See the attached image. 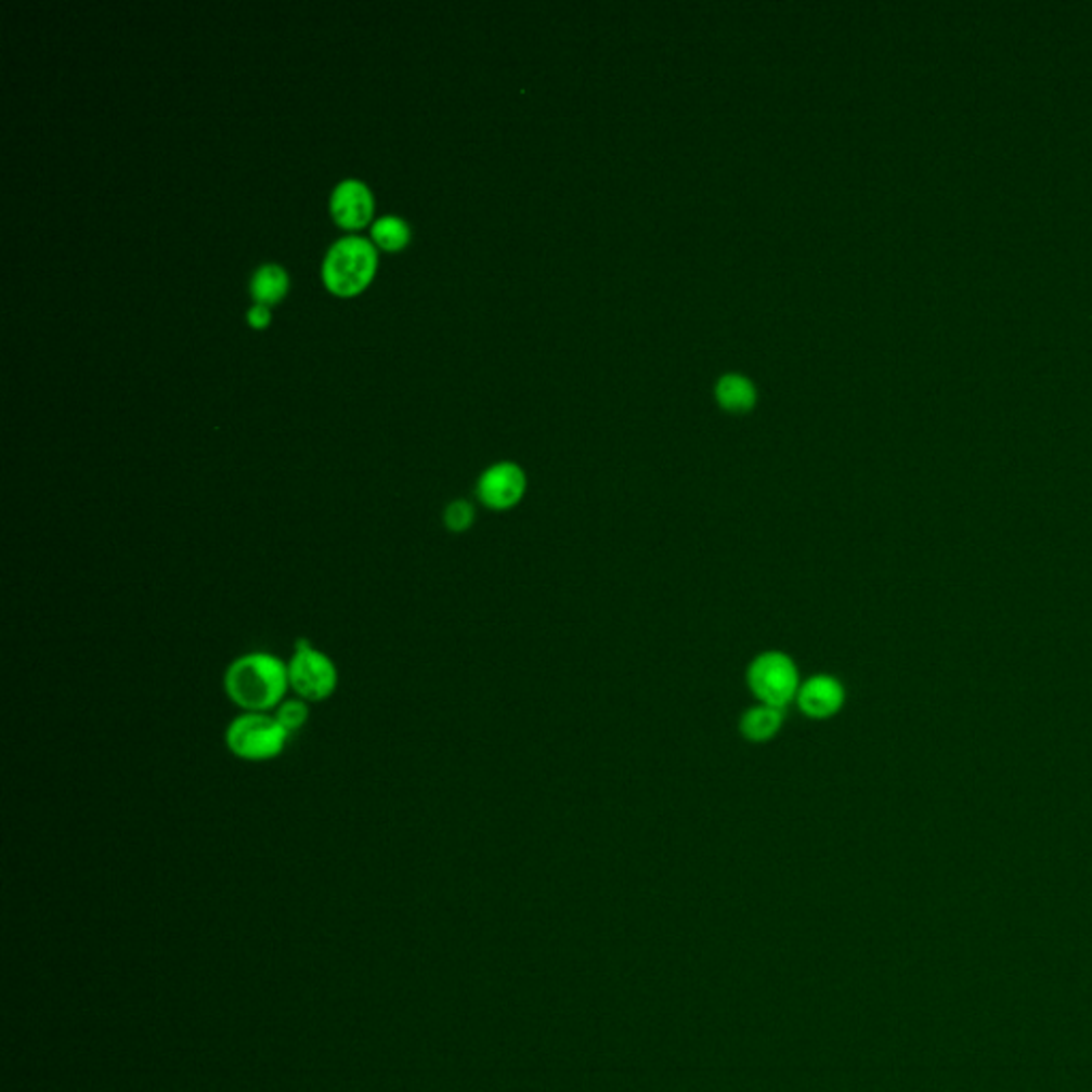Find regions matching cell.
Returning <instances> with one entry per match:
<instances>
[{
	"label": "cell",
	"instance_id": "obj_7",
	"mask_svg": "<svg viewBox=\"0 0 1092 1092\" xmlns=\"http://www.w3.org/2000/svg\"><path fill=\"white\" fill-rule=\"evenodd\" d=\"M332 213L341 229H363L374 216V197L369 188L359 180L341 182L332 195Z\"/></svg>",
	"mask_w": 1092,
	"mask_h": 1092
},
{
	"label": "cell",
	"instance_id": "obj_10",
	"mask_svg": "<svg viewBox=\"0 0 1092 1092\" xmlns=\"http://www.w3.org/2000/svg\"><path fill=\"white\" fill-rule=\"evenodd\" d=\"M288 286H290L288 273L284 268L273 265V263L259 268L250 280V292H252L255 301L270 306V308L286 297Z\"/></svg>",
	"mask_w": 1092,
	"mask_h": 1092
},
{
	"label": "cell",
	"instance_id": "obj_2",
	"mask_svg": "<svg viewBox=\"0 0 1092 1092\" xmlns=\"http://www.w3.org/2000/svg\"><path fill=\"white\" fill-rule=\"evenodd\" d=\"M378 270V252L363 237L336 242L323 263V282L338 297H354L367 288Z\"/></svg>",
	"mask_w": 1092,
	"mask_h": 1092
},
{
	"label": "cell",
	"instance_id": "obj_11",
	"mask_svg": "<svg viewBox=\"0 0 1092 1092\" xmlns=\"http://www.w3.org/2000/svg\"><path fill=\"white\" fill-rule=\"evenodd\" d=\"M717 400L730 412H748L755 404V389L748 378L730 374L724 376L717 385Z\"/></svg>",
	"mask_w": 1092,
	"mask_h": 1092
},
{
	"label": "cell",
	"instance_id": "obj_14",
	"mask_svg": "<svg viewBox=\"0 0 1092 1092\" xmlns=\"http://www.w3.org/2000/svg\"><path fill=\"white\" fill-rule=\"evenodd\" d=\"M474 506L466 499H455L444 508V525L453 534H464L474 525Z\"/></svg>",
	"mask_w": 1092,
	"mask_h": 1092
},
{
	"label": "cell",
	"instance_id": "obj_13",
	"mask_svg": "<svg viewBox=\"0 0 1092 1092\" xmlns=\"http://www.w3.org/2000/svg\"><path fill=\"white\" fill-rule=\"evenodd\" d=\"M275 719L282 724V728L292 737L295 732H299L306 722L310 719V702L301 700V698H290V700H284L277 708H275Z\"/></svg>",
	"mask_w": 1092,
	"mask_h": 1092
},
{
	"label": "cell",
	"instance_id": "obj_12",
	"mask_svg": "<svg viewBox=\"0 0 1092 1092\" xmlns=\"http://www.w3.org/2000/svg\"><path fill=\"white\" fill-rule=\"evenodd\" d=\"M410 237H412V231H410L408 222L400 216L378 218L372 226V239L376 242V246H380L387 252L404 250L410 244Z\"/></svg>",
	"mask_w": 1092,
	"mask_h": 1092
},
{
	"label": "cell",
	"instance_id": "obj_5",
	"mask_svg": "<svg viewBox=\"0 0 1092 1092\" xmlns=\"http://www.w3.org/2000/svg\"><path fill=\"white\" fill-rule=\"evenodd\" d=\"M286 664H288L290 689L295 691L297 698L306 702L329 700L340 685L338 666L334 664V660L327 653L312 647V642L306 638L297 640L295 653Z\"/></svg>",
	"mask_w": 1092,
	"mask_h": 1092
},
{
	"label": "cell",
	"instance_id": "obj_15",
	"mask_svg": "<svg viewBox=\"0 0 1092 1092\" xmlns=\"http://www.w3.org/2000/svg\"><path fill=\"white\" fill-rule=\"evenodd\" d=\"M248 323L252 329H268V325L272 323V310L270 306H263V303H255L248 312Z\"/></svg>",
	"mask_w": 1092,
	"mask_h": 1092
},
{
	"label": "cell",
	"instance_id": "obj_1",
	"mask_svg": "<svg viewBox=\"0 0 1092 1092\" xmlns=\"http://www.w3.org/2000/svg\"><path fill=\"white\" fill-rule=\"evenodd\" d=\"M288 689V664L268 651L244 653L224 673V691L242 713H272Z\"/></svg>",
	"mask_w": 1092,
	"mask_h": 1092
},
{
	"label": "cell",
	"instance_id": "obj_3",
	"mask_svg": "<svg viewBox=\"0 0 1092 1092\" xmlns=\"http://www.w3.org/2000/svg\"><path fill=\"white\" fill-rule=\"evenodd\" d=\"M290 734L273 713H239L226 728L224 743L244 762H270L280 757Z\"/></svg>",
	"mask_w": 1092,
	"mask_h": 1092
},
{
	"label": "cell",
	"instance_id": "obj_4",
	"mask_svg": "<svg viewBox=\"0 0 1092 1092\" xmlns=\"http://www.w3.org/2000/svg\"><path fill=\"white\" fill-rule=\"evenodd\" d=\"M751 693L759 704L785 708L796 702L801 689V675L794 660L783 651H764L748 668Z\"/></svg>",
	"mask_w": 1092,
	"mask_h": 1092
},
{
	"label": "cell",
	"instance_id": "obj_8",
	"mask_svg": "<svg viewBox=\"0 0 1092 1092\" xmlns=\"http://www.w3.org/2000/svg\"><path fill=\"white\" fill-rule=\"evenodd\" d=\"M796 704L811 719H830L845 704V687L838 679L828 675L811 677L801 685Z\"/></svg>",
	"mask_w": 1092,
	"mask_h": 1092
},
{
	"label": "cell",
	"instance_id": "obj_9",
	"mask_svg": "<svg viewBox=\"0 0 1092 1092\" xmlns=\"http://www.w3.org/2000/svg\"><path fill=\"white\" fill-rule=\"evenodd\" d=\"M783 726V708L755 704L741 717V734L751 743H768Z\"/></svg>",
	"mask_w": 1092,
	"mask_h": 1092
},
{
	"label": "cell",
	"instance_id": "obj_6",
	"mask_svg": "<svg viewBox=\"0 0 1092 1092\" xmlns=\"http://www.w3.org/2000/svg\"><path fill=\"white\" fill-rule=\"evenodd\" d=\"M528 489L525 472L510 461L491 466L477 484L478 499L491 510L515 508Z\"/></svg>",
	"mask_w": 1092,
	"mask_h": 1092
}]
</instances>
